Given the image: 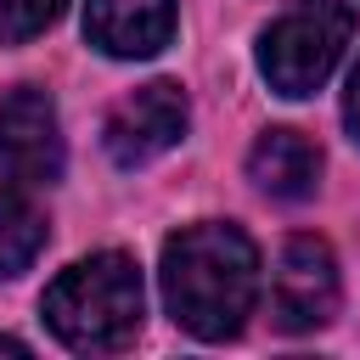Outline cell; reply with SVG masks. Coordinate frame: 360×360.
I'll return each instance as SVG.
<instances>
[{
  "instance_id": "ba28073f",
  "label": "cell",
  "mask_w": 360,
  "mask_h": 360,
  "mask_svg": "<svg viewBox=\"0 0 360 360\" xmlns=\"http://www.w3.org/2000/svg\"><path fill=\"white\" fill-rule=\"evenodd\" d=\"M248 174H253L259 191H270L281 202H304L321 180V152L298 129H264L248 152Z\"/></svg>"
},
{
  "instance_id": "8fae6325",
  "label": "cell",
  "mask_w": 360,
  "mask_h": 360,
  "mask_svg": "<svg viewBox=\"0 0 360 360\" xmlns=\"http://www.w3.org/2000/svg\"><path fill=\"white\" fill-rule=\"evenodd\" d=\"M343 118H349V135L360 141V68H354V79H349V96H343Z\"/></svg>"
},
{
  "instance_id": "30bf717a",
  "label": "cell",
  "mask_w": 360,
  "mask_h": 360,
  "mask_svg": "<svg viewBox=\"0 0 360 360\" xmlns=\"http://www.w3.org/2000/svg\"><path fill=\"white\" fill-rule=\"evenodd\" d=\"M62 0H0V45H22L56 22Z\"/></svg>"
},
{
  "instance_id": "6da1fadb",
  "label": "cell",
  "mask_w": 360,
  "mask_h": 360,
  "mask_svg": "<svg viewBox=\"0 0 360 360\" xmlns=\"http://www.w3.org/2000/svg\"><path fill=\"white\" fill-rule=\"evenodd\" d=\"M259 298V253L236 225H186L163 248V304L197 338L242 332Z\"/></svg>"
},
{
  "instance_id": "277c9868",
  "label": "cell",
  "mask_w": 360,
  "mask_h": 360,
  "mask_svg": "<svg viewBox=\"0 0 360 360\" xmlns=\"http://www.w3.org/2000/svg\"><path fill=\"white\" fill-rule=\"evenodd\" d=\"M338 309V259L321 236H292L276 259L270 315L281 332H315Z\"/></svg>"
},
{
  "instance_id": "52a82bcc",
  "label": "cell",
  "mask_w": 360,
  "mask_h": 360,
  "mask_svg": "<svg viewBox=\"0 0 360 360\" xmlns=\"http://www.w3.org/2000/svg\"><path fill=\"white\" fill-rule=\"evenodd\" d=\"M84 34L107 56H158L174 34V0H90Z\"/></svg>"
},
{
  "instance_id": "5b68a950",
  "label": "cell",
  "mask_w": 360,
  "mask_h": 360,
  "mask_svg": "<svg viewBox=\"0 0 360 360\" xmlns=\"http://www.w3.org/2000/svg\"><path fill=\"white\" fill-rule=\"evenodd\" d=\"M186 118H191V107H186L180 84H169V79H152V84L129 90V96H124V101L107 112V129H101V141H107L112 163L135 169V163H152V158H163V152H169V146L186 135Z\"/></svg>"
},
{
  "instance_id": "3957f363",
  "label": "cell",
  "mask_w": 360,
  "mask_h": 360,
  "mask_svg": "<svg viewBox=\"0 0 360 360\" xmlns=\"http://www.w3.org/2000/svg\"><path fill=\"white\" fill-rule=\"evenodd\" d=\"M349 34H354L349 0H292V6L259 34V68H264L270 90L287 96V101L315 96V90L332 79Z\"/></svg>"
},
{
  "instance_id": "8992f818",
  "label": "cell",
  "mask_w": 360,
  "mask_h": 360,
  "mask_svg": "<svg viewBox=\"0 0 360 360\" xmlns=\"http://www.w3.org/2000/svg\"><path fill=\"white\" fill-rule=\"evenodd\" d=\"M0 169L22 186H51L62 174V129L45 90L22 84L0 101Z\"/></svg>"
},
{
  "instance_id": "7a4b0ae2",
  "label": "cell",
  "mask_w": 360,
  "mask_h": 360,
  "mask_svg": "<svg viewBox=\"0 0 360 360\" xmlns=\"http://www.w3.org/2000/svg\"><path fill=\"white\" fill-rule=\"evenodd\" d=\"M45 326L79 354H112L141 332V270L129 253H90L45 287Z\"/></svg>"
},
{
  "instance_id": "7c38bea8",
  "label": "cell",
  "mask_w": 360,
  "mask_h": 360,
  "mask_svg": "<svg viewBox=\"0 0 360 360\" xmlns=\"http://www.w3.org/2000/svg\"><path fill=\"white\" fill-rule=\"evenodd\" d=\"M0 349H6V354H28V349H22L17 338H0Z\"/></svg>"
},
{
  "instance_id": "9c48e42d",
  "label": "cell",
  "mask_w": 360,
  "mask_h": 360,
  "mask_svg": "<svg viewBox=\"0 0 360 360\" xmlns=\"http://www.w3.org/2000/svg\"><path fill=\"white\" fill-rule=\"evenodd\" d=\"M39 248H45V219H39V208H34L22 191L0 186V276L28 270Z\"/></svg>"
}]
</instances>
